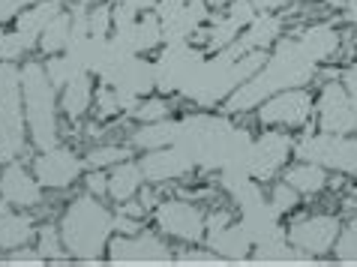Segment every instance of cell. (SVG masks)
<instances>
[{"mask_svg":"<svg viewBox=\"0 0 357 267\" xmlns=\"http://www.w3.org/2000/svg\"><path fill=\"white\" fill-rule=\"evenodd\" d=\"M255 135L246 126L231 123V114H211L207 108L181 117L177 142L195 160V168L216 171L222 168H246ZM250 171V168H246Z\"/></svg>","mask_w":357,"mask_h":267,"instance_id":"obj_1","label":"cell"},{"mask_svg":"<svg viewBox=\"0 0 357 267\" xmlns=\"http://www.w3.org/2000/svg\"><path fill=\"white\" fill-rule=\"evenodd\" d=\"M319 75V63L306 54L297 36H282L271 52H267L264 66L255 73L250 82L241 84L237 91L222 102L225 114H246L255 112L267 96L291 91V87H306Z\"/></svg>","mask_w":357,"mask_h":267,"instance_id":"obj_2","label":"cell"},{"mask_svg":"<svg viewBox=\"0 0 357 267\" xmlns=\"http://www.w3.org/2000/svg\"><path fill=\"white\" fill-rule=\"evenodd\" d=\"M264 61H267V52H246L241 57H234L228 48L213 52L195 69V75L190 78V84L183 87L181 96L198 108L222 105L237 87L246 84L255 73H259L264 66Z\"/></svg>","mask_w":357,"mask_h":267,"instance_id":"obj_3","label":"cell"},{"mask_svg":"<svg viewBox=\"0 0 357 267\" xmlns=\"http://www.w3.org/2000/svg\"><path fill=\"white\" fill-rule=\"evenodd\" d=\"M57 225H61V237H63L69 259L99 261V259H105L108 241L114 237V211L105 207L102 199L84 192V195H75L66 204Z\"/></svg>","mask_w":357,"mask_h":267,"instance_id":"obj_4","label":"cell"},{"mask_svg":"<svg viewBox=\"0 0 357 267\" xmlns=\"http://www.w3.org/2000/svg\"><path fill=\"white\" fill-rule=\"evenodd\" d=\"M22 93L31 144L36 151H48V147L61 144V93L48 78L45 63H22Z\"/></svg>","mask_w":357,"mask_h":267,"instance_id":"obj_5","label":"cell"},{"mask_svg":"<svg viewBox=\"0 0 357 267\" xmlns=\"http://www.w3.org/2000/svg\"><path fill=\"white\" fill-rule=\"evenodd\" d=\"M31 147L22 93V66L0 61V162L22 160Z\"/></svg>","mask_w":357,"mask_h":267,"instance_id":"obj_6","label":"cell"},{"mask_svg":"<svg viewBox=\"0 0 357 267\" xmlns=\"http://www.w3.org/2000/svg\"><path fill=\"white\" fill-rule=\"evenodd\" d=\"M294 156L324 165L327 171L357 177V135L342 132H301L294 138Z\"/></svg>","mask_w":357,"mask_h":267,"instance_id":"obj_7","label":"cell"},{"mask_svg":"<svg viewBox=\"0 0 357 267\" xmlns=\"http://www.w3.org/2000/svg\"><path fill=\"white\" fill-rule=\"evenodd\" d=\"M99 84L114 87L126 100V105L132 108L142 96H151L156 91L153 61H147V54H130L123 48H117V54L99 73Z\"/></svg>","mask_w":357,"mask_h":267,"instance_id":"obj_8","label":"cell"},{"mask_svg":"<svg viewBox=\"0 0 357 267\" xmlns=\"http://www.w3.org/2000/svg\"><path fill=\"white\" fill-rule=\"evenodd\" d=\"M255 121L267 130H289L303 132L306 126L315 121V96L310 87H291V91H280L255 108Z\"/></svg>","mask_w":357,"mask_h":267,"instance_id":"obj_9","label":"cell"},{"mask_svg":"<svg viewBox=\"0 0 357 267\" xmlns=\"http://www.w3.org/2000/svg\"><path fill=\"white\" fill-rule=\"evenodd\" d=\"M207 52L195 43H165L160 48V57L153 61L156 73V93L162 96H181L183 87L190 84L195 69L202 66Z\"/></svg>","mask_w":357,"mask_h":267,"instance_id":"obj_10","label":"cell"},{"mask_svg":"<svg viewBox=\"0 0 357 267\" xmlns=\"http://www.w3.org/2000/svg\"><path fill=\"white\" fill-rule=\"evenodd\" d=\"M153 222L160 234L168 241H177L183 246H198L204 243L207 231V213L202 204L186 201V199H165L153 207Z\"/></svg>","mask_w":357,"mask_h":267,"instance_id":"obj_11","label":"cell"},{"mask_svg":"<svg viewBox=\"0 0 357 267\" xmlns=\"http://www.w3.org/2000/svg\"><path fill=\"white\" fill-rule=\"evenodd\" d=\"M340 231H342V220L336 213H306L285 229V237H289V243L297 246L306 259L315 261V259L333 255Z\"/></svg>","mask_w":357,"mask_h":267,"instance_id":"obj_12","label":"cell"},{"mask_svg":"<svg viewBox=\"0 0 357 267\" xmlns=\"http://www.w3.org/2000/svg\"><path fill=\"white\" fill-rule=\"evenodd\" d=\"M31 171L36 174V181L43 183L45 190L61 192L82 181L87 165H84V156H78L73 147L54 144V147H48V151H36Z\"/></svg>","mask_w":357,"mask_h":267,"instance_id":"obj_13","label":"cell"},{"mask_svg":"<svg viewBox=\"0 0 357 267\" xmlns=\"http://www.w3.org/2000/svg\"><path fill=\"white\" fill-rule=\"evenodd\" d=\"M108 261H121V264H168L174 261V250L168 243L165 234L153 231H135V234H114L108 241Z\"/></svg>","mask_w":357,"mask_h":267,"instance_id":"obj_14","label":"cell"},{"mask_svg":"<svg viewBox=\"0 0 357 267\" xmlns=\"http://www.w3.org/2000/svg\"><path fill=\"white\" fill-rule=\"evenodd\" d=\"M294 160V138L289 130H264L261 135H255L252 151H250V174L255 181H273L285 171V165Z\"/></svg>","mask_w":357,"mask_h":267,"instance_id":"obj_15","label":"cell"},{"mask_svg":"<svg viewBox=\"0 0 357 267\" xmlns=\"http://www.w3.org/2000/svg\"><path fill=\"white\" fill-rule=\"evenodd\" d=\"M255 15H259V9H255L250 0H231L225 9L213 13L211 22H207L202 31H198V36H195L198 45H202L207 54L222 52V48H228L237 36L243 33V27L250 24Z\"/></svg>","mask_w":357,"mask_h":267,"instance_id":"obj_16","label":"cell"},{"mask_svg":"<svg viewBox=\"0 0 357 267\" xmlns=\"http://www.w3.org/2000/svg\"><path fill=\"white\" fill-rule=\"evenodd\" d=\"M315 126L321 132H357V108L342 82H324L315 96Z\"/></svg>","mask_w":357,"mask_h":267,"instance_id":"obj_17","label":"cell"},{"mask_svg":"<svg viewBox=\"0 0 357 267\" xmlns=\"http://www.w3.org/2000/svg\"><path fill=\"white\" fill-rule=\"evenodd\" d=\"M0 199L15 211H33L45 201V186L36 181L31 168H24L22 160H13L3 162V171H0Z\"/></svg>","mask_w":357,"mask_h":267,"instance_id":"obj_18","label":"cell"},{"mask_svg":"<svg viewBox=\"0 0 357 267\" xmlns=\"http://www.w3.org/2000/svg\"><path fill=\"white\" fill-rule=\"evenodd\" d=\"M138 162H142L144 181L151 186L181 181V177H190L195 171V160L181 144H168V147H160V151H144Z\"/></svg>","mask_w":357,"mask_h":267,"instance_id":"obj_19","label":"cell"},{"mask_svg":"<svg viewBox=\"0 0 357 267\" xmlns=\"http://www.w3.org/2000/svg\"><path fill=\"white\" fill-rule=\"evenodd\" d=\"M211 15H213V9L204 0H186L183 6L172 9L168 15H160L165 43H192L198 31L211 22Z\"/></svg>","mask_w":357,"mask_h":267,"instance_id":"obj_20","label":"cell"},{"mask_svg":"<svg viewBox=\"0 0 357 267\" xmlns=\"http://www.w3.org/2000/svg\"><path fill=\"white\" fill-rule=\"evenodd\" d=\"M282 31H285V24H282L280 13H259L243 27V33L228 45V52L234 57H241L246 52H271V48L282 39Z\"/></svg>","mask_w":357,"mask_h":267,"instance_id":"obj_21","label":"cell"},{"mask_svg":"<svg viewBox=\"0 0 357 267\" xmlns=\"http://www.w3.org/2000/svg\"><path fill=\"white\" fill-rule=\"evenodd\" d=\"M204 246H211V250L220 255L222 261H246L252 255V237L250 231L243 229L241 220H231L228 225L216 231H207L204 234Z\"/></svg>","mask_w":357,"mask_h":267,"instance_id":"obj_22","label":"cell"},{"mask_svg":"<svg viewBox=\"0 0 357 267\" xmlns=\"http://www.w3.org/2000/svg\"><path fill=\"white\" fill-rule=\"evenodd\" d=\"M241 213V222L243 229L250 231L252 243L259 241H271V237H282L285 234V225H282V213L276 211V207L271 201H259L252 207H246V211H237Z\"/></svg>","mask_w":357,"mask_h":267,"instance_id":"obj_23","label":"cell"},{"mask_svg":"<svg viewBox=\"0 0 357 267\" xmlns=\"http://www.w3.org/2000/svg\"><path fill=\"white\" fill-rule=\"evenodd\" d=\"M285 183H291L301 195H321L327 186H331V171L319 162H310V160H297L285 165V174H282Z\"/></svg>","mask_w":357,"mask_h":267,"instance_id":"obj_24","label":"cell"},{"mask_svg":"<svg viewBox=\"0 0 357 267\" xmlns=\"http://www.w3.org/2000/svg\"><path fill=\"white\" fill-rule=\"evenodd\" d=\"M93 78H96V75L82 73V75H75L73 82L63 84L61 91H57V93H61V112L66 114V121L78 123V121H82V117L93 108V96H96Z\"/></svg>","mask_w":357,"mask_h":267,"instance_id":"obj_25","label":"cell"},{"mask_svg":"<svg viewBox=\"0 0 357 267\" xmlns=\"http://www.w3.org/2000/svg\"><path fill=\"white\" fill-rule=\"evenodd\" d=\"M144 171H142V162H135L132 156L123 162H117L114 168H108V199L123 204L135 199L138 192L144 190Z\"/></svg>","mask_w":357,"mask_h":267,"instance_id":"obj_26","label":"cell"},{"mask_svg":"<svg viewBox=\"0 0 357 267\" xmlns=\"http://www.w3.org/2000/svg\"><path fill=\"white\" fill-rule=\"evenodd\" d=\"M31 241H36V222L31 213L15 211V207L0 213V250L13 252L27 246Z\"/></svg>","mask_w":357,"mask_h":267,"instance_id":"obj_27","label":"cell"},{"mask_svg":"<svg viewBox=\"0 0 357 267\" xmlns=\"http://www.w3.org/2000/svg\"><path fill=\"white\" fill-rule=\"evenodd\" d=\"M297 39H301V45L306 48V54L312 57L315 63H324V61H331V57H336V52H340V31H336L333 24H310V27H303L301 33H297Z\"/></svg>","mask_w":357,"mask_h":267,"instance_id":"obj_28","label":"cell"},{"mask_svg":"<svg viewBox=\"0 0 357 267\" xmlns=\"http://www.w3.org/2000/svg\"><path fill=\"white\" fill-rule=\"evenodd\" d=\"M63 9V3L61 0H39V3H33V6H27L22 15L15 18V31L22 33L27 43L33 45V52L39 48V36H43V31H45V24L52 22V18L57 15Z\"/></svg>","mask_w":357,"mask_h":267,"instance_id":"obj_29","label":"cell"},{"mask_svg":"<svg viewBox=\"0 0 357 267\" xmlns=\"http://www.w3.org/2000/svg\"><path fill=\"white\" fill-rule=\"evenodd\" d=\"M177 132H181V121L174 117H165V121H153V123H142L138 130L130 132V144L135 151H160L177 142Z\"/></svg>","mask_w":357,"mask_h":267,"instance_id":"obj_30","label":"cell"},{"mask_svg":"<svg viewBox=\"0 0 357 267\" xmlns=\"http://www.w3.org/2000/svg\"><path fill=\"white\" fill-rule=\"evenodd\" d=\"M250 259L255 261H264V264H301V261H312L297 250V246L289 243V237H271V241H259L252 246V255Z\"/></svg>","mask_w":357,"mask_h":267,"instance_id":"obj_31","label":"cell"},{"mask_svg":"<svg viewBox=\"0 0 357 267\" xmlns=\"http://www.w3.org/2000/svg\"><path fill=\"white\" fill-rule=\"evenodd\" d=\"M69 39H73V15H69V9H61L52 22L45 24L43 36H39V48L36 52H43L45 57L52 54H63L69 48Z\"/></svg>","mask_w":357,"mask_h":267,"instance_id":"obj_32","label":"cell"},{"mask_svg":"<svg viewBox=\"0 0 357 267\" xmlns=\"http://www.w3.org/2000/svg\"><path fill=\"white\" fill-rule=\"evenodd\" d=\"M135 147L132 144H93L91 151L84 153V165H87V171L91 168H102V171H108V168H114L117 162H123V160H130Z\"/></svg>","mask_w":357,"mask_h":267,"instance_id":"obj_33","label":"cell"},{"mask_svg":"<svg viewBox=\"0 0 357 267\" xmlns=\"http://www.w3.org/2000/svg\"><path fill=\"white\" fill-rule=\"evenodd\" d=\"M132 117L135 123H153V121H165V117H172V105H168V96H142L130 112H126Z\"/></svg>","mask_w":357,"mask_h":267,"instance_id":"obj_34","label":"cell"},{"mask_svg":"<svg viewBox=\"0 0 357 267\" xmlns=\"http://www.w3.org/2000/svg\"><path fill=\"white\" fill-rule=\"evenodd\" d=\"M36 250L45 255V261H69V252L61 237V225H39L36 229Z\"/></svg>","mask_w":357,"mask_h":267,"instance_id":"obj_35","label":"cell"},{"mask_svg":"<svg viewBox=\"0 0 357 267\" xmlns=\"http://www.w3.org/2000/svg\"><path fill=\"white\" fill-rule=\"evenodd\" d=\"M93 112H96V117H102V121H112V117H121L123 112H130V105H126V100L114 87L99 84L96 96H93Z\"/></svg>","mask_w":357,"mask_h":267,"instance_id":"obj_36","label":"cell"},{"mask_svg":"<svg viewBox=\"0 0 357 267\" xmlns=\"http://www.w3.org/2000/svg\"><path fill=\"white\" fill-rule=\"evenodd\" d=\"M45 73H48V78H52V84L61 91L63 84H69L75 75H82L84 69L78 66L73 57H69L66 52L63 54H52V57H45Z\"/></svg>","mask_w":357,"mask_h":267,"instance_id":"obj_37","label":"cell"},{"mask_svg":"<svg viewBox=\"0 0 357 267\" xmlns=\"http://www.w3.org/2000/svg\"><path fill=\"white\" fill-rule=\"evenodd\" d=\"M33 52V45L18 33V31H6L0 33V61L3 63H18L22 57H27Z\"/></svg>","mask_w":357,"mask_h":267,"instance_id":"obj_38","label":"cell"},{"mask_svg":"<svg viewBox=\"0 0 357 267\" xmlns=\"http://www.w3.org/2000/svg\"><path fill=\"white\" fill-rule=\"evenodd\" d=\"M301 199H303V195L297 192L291 183H285V181H276V183L271 186V192H267V201H271L282 216L291 213V211H297V207H301Z\"/></svg>","mask_w":357,"mask_h":267,"instance_id":"obj_39","label":"cell"},{"mask_svg":"<svg viewBox=\"0 0 357 267\" xmlns=\"http://www.w3.org/2000/svg\"><path fill=\"white\" fill-rule=\"evenodd\" d=\"M333 259L336 261H357V220L345 222L340 237L333 246Z\"/></svg>","mask_w":357,"mask_h":267,"instance_id":"obj_40","label":"cell"},{"mask_svg":"<svg viewBox=\"0 0 357 267\" xmlns=\"http://www.w3.org/2000/svg\"><path fill=\"white\" fill-rule=\"evenodd\" d=\"M174 261H181V264H220L222 259L211 250V246H204V250H190V246H186V250L174 252Z\"/></svg>","mask_w":357,"mask_h":267,"instance_id":"obj_41","label":"cell"},{"mask_svg":"<svg viewBox=\"0 0 357 267\" xmlns=\"http://www.w3.org/2000/svg\"><path fill=\"white\" fill-rule=\"evenodd\" d=\"M84 186L87 192L96 195V199H108V171H102V168H91L84 177Z\"/></svg>","mask_w":357,"mask_h":267,"instance_id":"obj_42","label":"cell"},{"mask_svg":"<svg viewBox=\"0 0 357 267\" xmlns=\"http://www.w3.org/2000/svg\"><path fill=\"white\" fill-rule=\"evenodd\" d=\"M9 264H45V255L36 250H31V246H22V250H13V252H6V259Z\"/></svg>","mask_w":357,"mask_h":267,"instance_id":"obj_43","label":"cell"},{"mask_svg":"<svg viewBox=\"0 0 357 267\" xmlns=\"http://www.w3.org/2000/svg\"><path fill=\"white\" fill-rule=\"evenodd\" d=\"M33 3H39V0H0V24L18 18L27 6H33Z\"/></svg>","mask_w":357,"mask_h":267,"instance_id":"obj_44","label":"cell"},{"mask_svg":"<svg viewBox=\"0 0 357 267\" xmlns=\"http://www.w3.org/2000/svg\"><path fill=\"white\" fill-rule=\"evenodd\" d=\"M340 82H342L345 91H349V96L354 100V108H357V63H351V66L342 69V73H340Z\"/></svg>","mask_w":357,"mask_h":267,"instance_id":"obj_45","label":"cell"},{"mask_svg":"<svg viewBox=\"0 0 357 267\" xmlns=\"http://www.w3.org/2000/svg\"><path fill=\"white\" fill-rule=\"evenodd\" d=\"M250 3L259 9V13H280V9H285L291 0H250Z\"/></svg>","mask_w":357,"mask_h":267,"instance_id":"obj_46","label":"cell"},{"mask_svg":"<svg viewBox=\"0 0 357 267\" xmlns=\"http://www.w3.org/2000/svg\"><path fill=\"white\" fill-rule=\"evenodd\" d=\"M112 3H123V6H132L135 13H147V9H156L160 0H112Z\"/></svg>","mask_w":357,"mask_h":267,"instance_id":"obj_47","label":"cell"},{"mask_svg":"<svg viewBox=\"0 0 357 267\" xmlns=\"http://www.w3.org/2000/svg\"><path fill=\"white\" fill-rule=\"evenodd\" d=\"M204 3H207V6H211V9H213V13H220V9H225L228 3H231V0H204Z\"/></svg>","mask_w":357,"mask_h":267,"instance_id":"obj_48","label":"cell"},{"mask_svg":"<svg viewBox=\"0 0 357 267\" xmlns=\"http://www.w3.org/2000/svg\"><path fill=\"white\" fill-rule=\"evenodd\" d=\"M342 9H349V13H357V0H342Z\"/></svg>","mask_w":357,"mask_h":267,"instance_id":"obj_49","label":"cell"}]
</instances>
